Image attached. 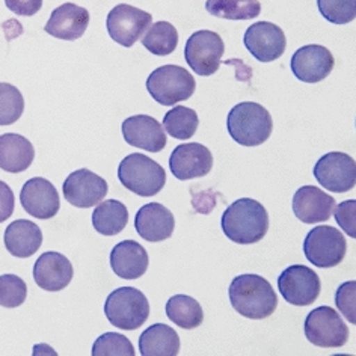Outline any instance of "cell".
I'll return each mask as SVG.
<instances>
[{"mask_svg": "<svg viewBox=\"0 0 356 356\" xmlns=\"http://www.w3.org/2000/svg\"><path fill=\"white\" fill-rule=\"evenodd\" d=\"M108 183L89 169H77L71 172L62 186L64 198L77 209H89L104 200L108 195Z\"/></svg>", "mask_w": 356, "mask_h": 356, "instance_id": "4fadbf2b", "label": "cell"}, {"mask_svg": "<svg viewBox=\"0 0 356 356\" xmlns=\"http://www.w3.org/2000/svg\"><path fill=\"white\" fill-rule=\"evenodd\" d=\"M20 202L24 211L37 219H51L60 209L59 193L46 178L35 177L24 183L20 192Z\"/></svg>", "mask_w": 356, "mask_h": 356, "instance_id": "e0dca14e", "label": "cell"}, {"mask_svg": "<svg viewBox=\"0 0 356 356\" xmlns=\"http://www.w3.org/2000/svg\"><path fill=\"white\" fill-rule=\"evenodd\" d=\"M335 59L331 51L318 44L300 47L291 58L293 74L305 83H318L334 70Z\"/></svg>", "mask_w": 356, "mask_h": 356, "instance_id": "9a60e30c", "label": "cell"}, {"mask_svg": "<svg viewBox=\"0 0 356 356\" xmlns=\"http://www.w3.org/2000/svg\"><path fill=\"white\" fill-rule=\"evenodd\" d=\"M73 264L59 252H44L33 266V280L46 291L64 290L73 280Z\"/></svg>", "mask_w": 356, "mask_h": 356, "instance_id": "d6986e66", "label": "cell"}, {"mask_svg": "<svg viewBox=\"0 0 356 356\" xmlns=\"http://www.w3.org/2000/svg\"><path fill=\"white\" fill-rule=\"evenodd\" d=\"M89 24V13L76 3H64L53 10L46 24V31L51 37L65 41H76L83 37Z\"/></svg>", "mask_w": 356, "mask_h": 356, "instance_id": "44dd1931", "label": "cell"}, {"mask_svg": "<svg viewBox=\"0 0 356 356\" xmlns=\"http://www.w3.org/2000/svg\"><path fill=\"white\" fill-rule=\"evenodd\" d=\"M28 298V286L17 275L6 273L0 277V307L17 308Z\"/></svg>", "mask_w": 356, "mask_h": 356, "instance_id": "836d02e7", "label": "cell"}, {"mask_svg": "<svg viewBox=\"0 0 356 356\" xmlns=\"http://www.w3.org/2000/svg\"><path fill=\"white\" fill-rule=\"evenodd\" d=\"M104 314L115 327L135 331L149 317L148 299L135 287L117 289L106 299Z\"/></svg>", "mask_w": 356, "mask_h": 356, "instance_id": "5b68a950", "label": "cell"}, {"mask_svg": "<svg viewBox=\"0 0 356 356\" xmlns=\"http://www.w3.org/2000/svg\"><path fill=\"white\" fill-rule=\"evenodd\" d=\"M94 356H135V347L126 335L108 332L95 340L92 346Z\"/></svg>", "mask_w": 356, "mask_h": 356, "instance_id": "d6a6232c", "label": "cell"}, {"mask_svg": "<svg viewBox=\"0 0 356 356\" xmlns=\"http://www.w3.org/2000/svg\"><path fill=\"white\" fill-rule=\"evenodd\" d=\"M118 178L124 188L138 197H154L166 184V172L153 159L133 153L118 166Z\"/></svg>", "mask_w": 356, "mask_h": 356, "instance_id": "277c9868", "label": "cell"}, {"mask_svg": "<svg viewBox=\"0 0 356 356\" xmlns=\"http://www.w3.org/2000/svg\"><path fill=\"white\" fill-rule=\"evenodd\" d=\"M243 42L248 51L260 62L280 59L287 47V40L282 29L269 22H258L249 26Z\"/></svg>", "mask_w": 356, "mask_h": 356, "instance_id": "5bb4252c", "label": "cell"}, {"mask_svg": "<svg viewBox=\"0 0 356 356\" xmlns=\"http://www.w3.org/2000/svg\"><path fill=\"white\" fill-rule=\"evenodd\" d=\"M224 234L237 245H254L269 231V215L260 202L252 198L234 201L220 219Z\"/></svg>", "mask_w": 356, "mask_h": 356, "instance_id": "6da1fadb", "label": "cell"}, {"mask_svg": "<svg viewBox=\"0 0 356 356\" xmlns=\"http://www.w3.org/2000/svg\"><path fill=\"white\" fill-rule=\"evenodd\" d=\"M140 41L142 46L153 55L168 56L178 46V32L171 23L157 22L149 26Z\"/></svg>", "mask_w": 356, "mask_h": 356, "instance_id": "f546056e", "label": "cell"}, {"mask_svg": "<svg viewBox=\"0 0 356 356\" xmlns=\"http://www.w3.org/2000/svg\"><path fill=\"white\" fill-rule=\"evenodd\" d=\"M3 242L6 251L17 258H29L42 245V233L32 220L19 219L5 229Z\"/></svg>", "mask_w": 356, "mask_h": 356, "instance_id": "cb8c5ba5", "label": "cell"}, {"mask_svg": "<svg viewBox=\"0 0 356 356\" xmlns=\"http://www.w3.org/2000/svg\"><path fill=\"white\" fill-rule=\"evenodd\" d=\"M305 335L311 344L323 349L341 347L349 340V327L334 308L318 307L307 316Z\"/></svg>", "mask_w": 356, "mask_h": 356, "instance_id": "9c48e42d", "label": "cell"}, {"mask_svg": "<svg viewBox=\"0 0 356 356\" xmlns=\"http://www.w3.org/2000/svg\"><path fill=\"white\" fill-rule=\"evenodd\" d=\"M318 11L327 22L347 24L356 17V0H317Z\"/></svg>", "mask_w": 356, "mask_h": 356, "instance_id": "e575fe53", "label": "cell"}, {"mask_svg": "<svg viewBox=\"0 0 356 356\" xmlns=\"http://www.w3.org/2000/svg\"><path fill=\"white\" fill-rule=\"evenodd\" d=\"M225 44L220 35L213 31H198L192 33L184 47V58L188 65L198 76L215 74L220 67Z\"/></svg>", "mask_w": 356, "mask_h": 356, "instance_id": "ba28073f", "label": "cell"}, {"mask_svg": "<svg viewBox=\"0 0 356 356\" xmlns=\"http://www.w3.org/2000/svg\"><path fill=\"white\" fill-rule=\"evenodd\" d=\"M278 289L284 300L295 307H308L317 300L322 284L318 275L307 266L287 267L278 278Z\"/></svg>", "mask_w": 356, "mask_h": 356, "instance_id": "30bf717a", "label": "cell"}, {"mask_svg": "<svg viewBox=\"0 0 356 356\" xmlns=\"http://www.w3.org/2000/svg\"><path fill=\"white\" fill-rule=\"evenodd\" d=\"M135 228L147 242H162L172 236L175 219L171 210L159 202H149L136 213Z\"/></svg>", "mask_w": 356, "mask_h": 356, "instance_id": "7402d4cb", "label": "cell"}, {"mask_svg": "<svg viewBox=\"0 0 356 356\" xmlns=\"http://www.w3.org/2000/svg\"><path fill=\"white\" fill-rule=\"evenodd\" d=\"M139 350L144 356H177L180 352V337L171 326L156 323L140 335Z\"/></svg>", "mask_w": 356, "mask_h": 356, "instance_id": "484cf974", "label": "cell"}, {"mask_svg": "<svg viewBox=\"0 0 356 356\" xmlns=\"http://www.w3.org/2000/svg\"><path fill=\"white\" fill-rule=\"evenodd\" d=\"M149 257L145 248L135 240H124L112 249L111 267L113 273L122 280H138L145 275Z\"/></svg>", "mask_w": 356, "mask_h": 356, "instance_id": "603a6c76", "label": "cell"}, {"mask_svg": "<svg viewBox=\"0 0 356 356\" xmlns=\"http://www.w3.org/2000/svg\"><path fill=\"white\" fill-rule=\"evenodd\" d=\"M33 159V145L24 136L17 133L0 136V169L5 172L20 174L32 165Z\"/></svg>", "mask_w": 356, "mask_h": 356, "instance_id": "d4e9b609", "label": "cell"}, {"mask_svg": "<svg viewBox=\"0 0 356 356\" xmlns=\"http://www.w3.org/2000/svg\"><path fill=\"white\" fill-rule=\"evenodd\" d=\"M198 113L186 106H174L163 118V127L169 136L175 139H189L198 129Z\"/></svg>", "mask_w": 356, "mask_h": 356, "instance_id": "4dcf8cb0", "label": "cell"}, {"mask_svg": "<svg viewBox=\"0 0 356 356\" xmlns=\"http://www.w3.org/2000/svg\"><path fill=\"white\" fill-rule=\"evenodd\" d=\"M129 210L121 201L108 200L97 204L92 213V227L103 236H117L127 227Z\"/></svg>", "mask_w": 356, "mask_h": 356, "instance_id": "4316f807", "label": "cell"}, {"mask_svg": "<svg viewBox=\"0 0 356 356\" xmlns=\"http://www.w3.org/2000/svg\"><path fill=\"white\" fill-rule=\"evenodd\" d=\"M166 316L183 329H197L204 322V311L200 302L186 295H175L168 300Z\"/></svg>", "mask_w": 356, "mask_h": 356, "instance_id": "83f0119b", "label": "cell"}, {"mask_svg": "<svg viewBox=\"0 0 356 356\" xmlns=\"http://www.w3.org/2000/svg\"><path fill=\"white\" fill-rule=\"evenodd\" d=\"M229 302L240 316L251 320L270 317L278 307V296L270 282L260 275L245 273L231 282Z\"/></svg>", "mask_w": 356, "mask_h": 356, "instance_id": "7a4b0ae2", "label": "cell"}, {"mask_svg": "<svg viewBox=\"0 0 356 356\" xmlns=\"http://www.w3.org/2000/svg\"><path fill=\"white\" fill-rule=\"evenodd\" d=\"M5 5L17 15L32 17L41 10L42 0H5Z\"/></svg>", "mask_w": 356, "mask_h": 356, "instance_id": "74e56055", "label": "cell"}, {"mask_svg": "<svg viewBox=\"0 0 356 356\" xmlns=\"http://www.w3.org/2000/svg\"><path fill=\"white\" fill-rule=\"evenodd\" d=\"M355 293H356V282L349 281L341 284L338 287L335 293V304L337 308L341 311L344 317L349 320L350 323H356V299H355Z\"/></svg>", "mask_w": 356, "mask_h": 356, "instance_id": "d590c367", "label": "cell"}, {"mask_svg": "<svg viewBox=\"0 0 356 356\" xmlns=\"http://www.w3.org/2000/svg\"><path fill=\"white\" fill-rule=\"evenodd\" d=\"M334 213H335L337 224L344 229V233L347 236L355 238L356 237V227H355L356 202L353 200L344 201L340 204V206H335Z\"/></svg>", "mask_w": 356, "mask_h": 356, "instance_id": "8d00e7d4", "label": "cell"}, {"mask_svg": "<svg viewBox=\"0 0 356 356\" xmlns=\"http://www.w3.org/2000/svg\"><path fill=\"white\" fill-rule=\"evenodd\" d=\"M314 177L325 189L334 193L349 192L356 183L355 160L346 153H327L314 166Z\"/></svg>", "mask_w": 356, "mask_h": 356, "instance_id": "7c38bea8", "label": "cell"}, {"mask_svg": "<svg viewBox=\"0 0 356 356\" xmlns=\"http://www.w3.org/2000/svg\"><path fill=\"white\" fill-rule=\"evenodd\" d=\"M213 168V156L207 147L198 142L183 144L174 148L169 157V169L181 181L206 177Z\"/></svg>", "mask_w": 356, "mask_h": 356, "instance_id": "2e32d148", "label": "cell"}, {"mask_svg": "<svg viewBox=\"0 0 356 356\" xmlns=\"http://www.w3.org/2000/svg\"><path fill=\"white\" fill-rule=\"evenodd\" d=\"M197 88L193 76L178 65H163L156 68L147 79L149 95L162 106H174L189 100Z\"/></svg>", "mask_w": 356, "mask_h": 356, "instance_id": "8992f818", "label": "cell"}, {"mask_svg": "<svg viewBox=\"0 0 356 356\" xmlns=\"http://www.w3.org/2000/svg\"><path fill=\"white\" fill-rule=\"evenodd\" d=\"M206 10L210 15L225 20H252L261 13L258 0H207Z\"/></svg>", "mask_w": 356, "mask_h": 356, "instance_id": "f1b7e54d", "label": "cell"}, {"mask_svg": "<svg viewBox=\"0 0 356 356\" xmlns=\"http://www.w3.org/2000/svg\"><path fill=\"white\" fill-rule=\"evenodd\" d=\"M304 252L307 260L318 269H332L344 260L347 243L337 228L320 225L307 234Z\"/></svg>", "mask_w": 356, "mask_h": 356, "instance_id": "52a82bcc", "label": "cell"}, {"mask_svg": "<svg viewBox=\"0 0 356 356\" xmlns=\"http://www.w3.org/2000/svg\"><path fill=\"white\" fill-rule=\"evenodd\" d=\"M14 206V192L5 181H0V224L13 216Z\"/></svg>", "mask_w": 356, "mask_h": 356, "instance_id": "f35d334b", "label": "cell"}, {"mask_svg": "<svg viewBox=\"0 0 356 356\" xmlns=\"http://www.w3.org/2000/svg\"><path fill=\"white\" fill-rule=\"evenodd\" d=\"M227 127L229 136L238 145L258 147L270 138L273 121L270 113L261 104L243 102L229 111Z\"/></svg>", "mask_w": 356, "mask_h": 356, "instance_id": "3957f363", "label": "cell"}, {"mask_svg": "<svg viewBox=\"0 0 356 356\" xmlns=\"http://www.w3.org/2000/svg\"><path fill=\"white\" fill-rule=\"evenodd\" d=\"M122 136L129 145L149 153H159L168 144L162 124L148 115H135L124 121Z\"/></svg>", "mask_w": 356, "mask_h": 356, "instance_id": "ac0fdd59", "label": "cell"}, {"mask_svg": "<svg viewBox=\"0 0 356 356\" xmlns=\"http://www.w3.org/2000/svg\"><path fill=\"white\" fill-rule=\"evenodd\" d=\"M153 23V15L127 3L117 5L108 14V32L120 46L131 47Z\"/></svg>", "mask_w": 356, "mask_h": 356, "instance_id": "8fae6325", "label": "cell"}, {"mask_svg": "<svg viewBox=\"0 0 356 356\" xmlns=\"http://www.w3.org/2000/svg\"><path fill=\"white\" fill-rule=\"evenodd\" d=\"M335 200L316 186H304L293 197V211L304 224H318L331 219Z\"/></svg>", "mask_w": 356, "mask_h": 356, "instance_id": "ffe728a7", "label": "cell"}, {"mask_svg": "<svg viewBox=\"0 0 356 356\" xmlns=\"http://www.w3.org/2000/svg\"><path fill=\"white\" fill-rule=\"evenodd\" d=\"M24 111L22 92L10 83H0V126H11L20 120Z\"/></svg>", "mask_w": 356, "mask_h": 356, "instance_id": "1f68e13d", "label": "cell"}]
</instances>
